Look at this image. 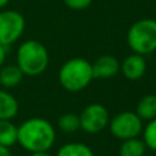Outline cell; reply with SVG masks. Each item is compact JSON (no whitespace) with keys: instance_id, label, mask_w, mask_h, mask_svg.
<instances>
[{"instance_id":"6da1fadb","label":"cell","mask_w":156,"mask_h":156,"mask_svg":"<svg viewBox=\"0 0 156 156\" xmlns=\"http://www.w3.org/2000/svg\"><path fill=\"white\" fill-rule=\"evenodd\" d=\"M56 140L54 126L45 118L32 117L17 127V143L27 151H49Z\"/></svg>"},{"instance_id":"7a4b0ae2","label":"cell","mask_w":156,"mask_h":156,"mask_svg":"<svg viewBox=\"0 0 156 156\" xmlns=\"http://www.w3.org/2000/svg\"><path fill=\"white\" fill-rule=\"evenodd\" d=\"M93 79L91 63L82 57L67 60L58 71V82L61 87L71 93L85 89Z\"/></svg>"},{"instance_id":"3957f363","label":"cell","mask_w":156,"mask_h":156,"mask_svg":"<svg viewBox=\"0 0 156 156\" xmlns=\"http://www.w3.org/2000/svg\"><path fill=\"white\" fill-rule=\"evenodd\" d=\"M16 61L24 76H39L49 65V52L44 44L29 39L23 41L17 49Z\"/></svg>"},{"instance_id":"277c9868","label":"cell","mask_w":156,"mask_h":156,"mask_svg":"<svg viewBox=\"0 0 156 156\" xmlns=\"http://www.w3.org/2000/svg\"><path fill=\"white\" fill-rule=\"evenodd\" d=\"M127 43L133 52L147 55L156 50V20L143 18L134 22L127 33Z\"/></svg>"},{"instance_id":"5b68a950","label":"cell","mask_w":156,"mask_h":156,"mask_svg":"<svg viewBox=\"0 0 156 156\" xmlns=\"http://www.w3.org/2000/svg\"><path fill=\"white\" fill-rule=\"evenodd\" d=\"M110 132L113 136L121 140L136 138L143 132V121L132 111H123L112 117L108 122Z\"/></svg>"},{"instance_id":"8992f818","label":"cell","mask_w":156,"mask_h":156,"mask_svg":"<svg viewBox=\"0 0 156 156\" xmlns=\"http://www.w3.org/2000/svg\"><path fill=\"white\" fill-rule=\"evenodd\" d=\"M26 20L22 13L15 10L0 11V44L12 45L23 34Z\"/></svg>"},{"instance_id":"52a82bcc","label":"cell","mask_w":156,"mask_h":156,"mask_svg":"<svg viewBox=\"0 0 156 156\" xmlns=\"http://www.w3.org/2000/svg\"><path fill=\"white\" fill-rule=\"evenodd\" d=\"M79 122L80 129H83L85 133L96 134L108 126L110 115L104 105L93 102L83 108L79 115Z\"/></svg>"},{"instance_id":"ba28073f","label":"cell","mask_w":156,"mask_h":156,"mask_svg":"<svg viewBox=\"0 0 156 156\" xmlns=\"http://www.w3.org/2000/svg\"><path fill=\"white\" fill-rule=\"evenodd\" d=\"M91 67L94 79H108L118 73L121 63L112 55H102L96 58L94 63H91Z\"/></svg>"},{"instance_id":"9c48e42d","label":"cell","mask_w":156,"mask_h":156,"mask_svg":"<svg viewBox=\"0 0 156 156\" xmlns=\"http://www.w3.org/2000/svg\"><path fill=\"white\" fill-rule=\"evenodd\" d=\"M119 69L122 71V74L127 79L138 80L146 72V61L143 55L133 52L123 60Z\"/></svg>"},{"instance_id":"30bf717a","label":"cell","mask_w":156,"mask_h":156,"mask_svg":"<svg viewBox=\"0 0 156 156\" xmlns=\"http://www.w3.org/2000/svg\"><path fill=\"white\" fill-rule=\"evenodd\" d=\"M23 73L17 65H6L0 68V85L2 88H13L23 79Z\"/></svg>"},{"instance_id":"8fae6325","label":"cell","mask_w":156,"mask_h":156,"mask_svg":"<svg viewBox=\"0 0 156 156\" xmlns=\"http://www.w3.org/2000/svg\"><path fill=\"white\" fill-rule=\"evenodd\" d=\"M18 112V101L16 98L6 91L0 89V119H12Z\"/></svg>"},{"instance_id":"7c38bea8","label":"cell","mask_w":156,"mask_h":156,"mask_svg":"<svg viewBox=\"0 0 156 156\" xmlns=\"http://www.w3.org/2000/svg\"><path fill=\"white\" fill-rule=\"evenodd\" d=\"M135 113L141 121H151L156 118V95L147 94L143 96L136 105Z\"/></svg>"},{"instance_id":"4fadbf2b","label":"cell","mask_w":156,"mask_h":156,"mask_svg":"<svg viewBox=\"0 0 156 156\" xmlns=\"http://www.w3.org/2000/svg\"><path fill=\"white\" fill-rule=\"evenodd\" d=\"M146 149L147 147L143 141V139H139L136 136V138L122 140L118 154L119 156H144Z\"/></svg>"},{"instance_id":"5bb4252c","label":"cell","mask_w":156,"mask_h":156,"mask_svg":"<svg viewBox=\"0 0 156 156\" xmlns=\"http://www.w3.org/2000/svg\"><path fill=\"white\" fill-rule=\"evenodd\" d=\"M17 143V126L10 119H0V145L10 147Z\"/></svg>"},{"instance_id":"9a60e30c","label":"cell","mask_w":156,"mask_h":156,"mask_svg":"<svg viewBox=\"0 0 156 156\" xmlns=\"http://www.w3.org/2000/svg\"><path fill=\"white\" fill-rule=\"evenodd\" d=\"M56 156H94V152L83 143H68L58 149Z\"/></svg>"},{"instance_id":"2e32d148","label":"cell","mask_w":156,"mask_h":156,"mask_svg":"<svg viewBox=\"0 0 156 156\" xmlns=\"http://www.w3.org/2000/svg\"><path fill=\"white\" fill-rule=\"evenodd\" d=\"M58 128L62 132L66 133H73L77 132L80 128V122H79V116L72 112H67L63 113L62 116H60L58 121H57Z\"/></svg>"},{"instance_id":"e0dca14e","label":"cell","mask_w":156,"mask_h":156,"mask_svg":"<svg viewBox=\"0 0 156 156\" xmlns=\"http://www.w3.org/2000/svg\"><path fill=\"white\" fill-rule=\"evenodd\" d=\"M143 141L145 143L147 149L156 151V118L147 122V124L143 128Z\"/></svg>"},{"instance_id":"ac0fdd59","label":"cell","mask_w":156,"mask_h":156,"mask_svg":"<svg viewBox=\"0 0 156 156\" xmlns=\"http://www.w3.org/2000/svg\"><path fill=\"white\" fill-rule=\"evenodd\" d=\"M65 5L67 7H69L71 10H76V11H79V10H85L88 9L93 0H63Z\"/></svg>"},{"instance_id":"d6986e66","label":"cell","mask_w":156,"mask_h":156,"mask_svg":"<svg viewBox=\"0 0 156 156\" xmlns=\"http://www.w3.org/2000/svg\"><path fill=\"white\" fill-rule=\"evenodd\" d=\"M7 50H9V46H5V45H1L0 44V68L4 66L5 63V58H6V55H7Z\"/></svg>"},{"instance_id":"ffe728a7","label":"cell","mask_w":156,"mask_h":156,"mask_svg":"<svg viewBox=\"0 0 156 156\" xmlns=\"http://www.w3.org/2000/svg\"><path fill=\"white\" fill-rule=\"evenodd\" d=\"M0 156H12V154L10 152L9 147L0 145Z\"/></svg>"},{"instance_id":"44dd1931","label":"cell","mask_w":156,"mask_h":156,"mask_svg":"<svg viewBox=\"0 0 156 156\" xmlns=\"http://www.w3.org/2000/svg\"><path fill=\"white\" fill-rule=\"evenodd\" d=\"M30 156H51L48 151H37V152H32Z\"/></svg>"},{"instance_id":"7402d4cb","label":"cell","mask_w":156,"mask_h":156,"mask_svg":"<svg viewBox=\"0 0 156 156\" xmlns=\"http://www.w3.org/2000/svg\"><path fill=\"white\" fill-rule=\"evenodd\" d=\"M9 2H10V0H0V9H4Z\"/></svg>"}]
</instances>
